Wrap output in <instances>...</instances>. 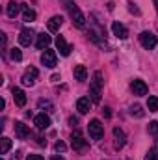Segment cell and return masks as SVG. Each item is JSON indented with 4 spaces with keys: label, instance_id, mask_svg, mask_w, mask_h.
Segmentation results:
<instances>
[{
    "label": "cell",
    "instance_id": "obj_27",
    "mask_svg": "<svg viewBox=\"0 0 158 160\" xmlns=\"http://www.w3.org/2000/svg\"><path fill=\"white\" fill-rule=\"evenodd\" d=\"M39 108H41V110H43V108H47V112H50V110H52V102H48V101H43V99H41V101H39Z\"/></svg>",
    "mask_w": 158,
    "mask_h": 160
},
{
    "label": "cell",
    "instance_id": "obj_19",
    "mask_svg": "<svg viewBox=\"0 0 158 160\" xmlns=\"http://www.w3.org/2000/svg\"><path fill=\"white\" fill-rule=\"evenodd\" d=\"M114 138H116V147L117 149H121L123 145H125V132L121 130V128H114Z\"/></svg>",
    "mask_w": 158,
    "mask_h": 160
},
{
    "label": "cell",
    "instance_id": "obj_17",
    "mask_svg": "<svg viewBox=\"0 0 158 160\" xmlns=\"http://www.w3.org/2000/svg\"><path fill=\"white\" fill-rule=\"evenodd\" d=\"M21 9H22V19H24L26 22H32V21H36V11H34L30 6H26V4H21Z\"/></svg>",
    "mask_w": 158,
    "mask_h": 160
},
{
    "label": "cell",
    "instance_id": "obj_28",
    "mask_svg": "<svg viewBox=\"0 0 158 160\" xmlns=\"http://www.w3.org/2000/svg\"><path fill=\"white\" fill-rule=\"evenodd\" d=\"M130 112H132V116L136 114L138 118H141V116H143V112H141V108H140V106H132V108H130Z\"/></svg>",
    "mask_w": 158,
    "mask_h": 160
},
{
    "label": "cell",
    "instance_id": "obj_5",
    "mask_svg": "<svg viewBox=\"0 0 158 160\" xmlns=\"http://www.w3.org/2000/svg\"><path fill=\"white\" fill-rule=\"evenodd\" d=\"M41 62H43V65H45V67L54 69V67H56V62H58V56H56V52H54V50L45 48V52L41 54Z\"/></svg>",
    "mask_w": 158,
    "mask_h": 160
},
{
    "label": "cell",
    "instance_id": "obj_32",
    "mask_svg": "<svg viewBox=\"0 0 158 160\" xmlns=\"http://www.w3.org/2000/svg\"><path fill=\"white\" fill-rule=\"evenodd\" d=\"M155 2V8H156V11H158V0H153Z\"/></svg>",
    "mask_w": 158,
    "mask_h": 160
},
{
    "label": "cell",
    "instance_id": "obj_16",
    "mask_svg": "<svg viewBox=\"0 0 158 160\" xmlns=\"http://www.w3.org/2000/svg\"><path fill=\"white\" fill-rule=\"evenodd\" d=\"M50 41H52V38L48 36V34H37V41H36V47L39 48V50H43V48H47L48 45H50Z\"/></svg>",
    "mask_w": 158,
    "mask_h": 160
},
{
    "label": "cell",
    "instance_id": "obj_2",
    "mask_svg": "<svg viewBox=\"0 0 158 160\" xmlns=\"http://www.w3.org/2000/svg\"><path fill=\"white\" fill-rule=\"evenodd\" d=\"M102 73L101 71H95L93 73V78H91V88H89V95H91V101L93 102H99L101 101V91H102Z\"/></svg>",
    "mask_w": 158,
    "mask_h": 160
},
{
    "label": "cell",
    "instance_id": "obj_15",
    "mask_svg": "<svg viewBox=\"0 0 158 160\" xmlns=\"http://www.w3.org/2000/svg\"><path fill=\"white\" fill-rule=\"evenodd\" d=\"M15 134H17V138H19V140H24V138H28L30 128H28L22 121H17V123H15Z\"/></svg>",
    "mask_w": 158,
    "mask_h": 160
},
{
    "label": "cell",
    "instance_id": "obj_3",
    "mask_svg": "<svg viewBox=\"0 0 158 160\" xmlns=\"http://www.w3.org/2000/svg\"><path fill=\"white\" fill-rule=\"evenodd\" d=\"M87 130H89V136L91 140H101L104 136V127L99 119H91L89 125H87Z\"/></svg>",
    "mask_w": 158,
    "mask_h": 160
},
{
    "label": "cell",
    "instance_id": "obj_11",
    "mask_svg": "<svg viewBox=\"0 0 158 160\" xmlns=\"http://www.w3.org/2000/svg\"><path fill=\"white\" fill-rule=\"evenodd\" d=\"M112 32H114V36L119 38V39H126V38H128V30H126V26L121 24V22H114V24H112Z\"/></svg>",
    "mask_w": 158,
    "mask_h": 160
},
{
    "label": "cell",
    "instance_id": "obj_31",
    "mask_svg": "<svg viewBox=\"0 0 158 160\" xmlns=\"http://www.w3.org/2000/svg\"><path fill=\"white\" fill-rule=\"evenodd\" d=\"M50 160H63V157H60V155H56V157H52Z\"/></svg>",
    "mask_w": 158,
    "mask_h": 160
},
{
    "label": "cell",
    "instance_id": "obj_29",
    "mask_svg": "<svg viewBox=\"0 0 158 160\" xmlns=\"http://www.w3.org/2000/svg\"><path fill=\"white\" fill-rule=\"evenodd\" d=\"M56 151H62V153H63V151H65V143H63V142H58V143H56Z\"/></svg>",
    "mask_w": 158,
    "mask_h": 160
},
{
    "label": "cell",
    "instance_id": "obj_7",
    "mask_svg": "<svg viewBox=\"0 0 158 160\" xmlns=\"http://www.w3.org/2000/svg\"><path fill=\"white\" fill-rule=\"evenodd\" d=\"M34 38H36V34H34L32 28H22L21 30V36H19V43L22 47H30L34 43Z\"/></svg>",
    "mask_w": 158,
    "mask_h": 160
},
{
    "label": "cell",
    "instance_id": "obj_21",
    "mask_svg": "<svg viewBox=\"0 0 158 160\" xmlns=\"http://www.w3.org/2000/svg\"><path fill=\"white\" fill-rule=\"evenodd\" d=\"M75 78L80 80V82H84V80L87 78V69H86V65H77V67H75Z\"/></svg>",
    "mask_w": 158,
    "mask_h": 160
},
{
    "label": "cell",
    "instance_id": "obj_8",
    "mask_svg": "<svg viewBox=\"0 0 158 160\" xmlns=\"http://www.w3.org/2000/svg\"><path fill=\"white\" fill-rule=\"evenodd\" d=\"M56 48L60 50V54H62V56H69V54H71V50H73V47L63 39V36H58V38H56Z\"/></svg>",
    "mask_w": 158,
    "mask_h": 160
},
{
    "label": "cell",
    "instance_id": "obj_23",
    "mask_svg": "<svg viewBox=\"0 0 158 160\" xmlns=\"http://www.w3.org/2000/svg\"><path fill=\"white\" fill-rule=\"evenodd\" d=\"M147 108H149V112H158V97H149Z\"/></svg>",
    "mask_w": 158,
    "mask_h": 160
},
{
    "label": "cell",
    "instance_id": "obj_25",
    "mask_svg": "<svg viewBox=\"0 0 158 160\" xmlns=\"http://www.w3.org/2000/svg\"><path fill=\"white\" fill-rule=\"evenodd\" d=\"M145 160H158V145L151 147V151L147 153V158Z\"/></svg>",
    "mask_w": 158,
    "mask_h": 160
},
{
    "label": "cell",
    "instance_id": "obj_1",
    "mask_svg": "<svg viewBox=\"0 0 158 160\" xmlns=\"http://www.w3.org/2000/svg\"><path fill=\"white\" fill-rule=\"evenodd\" d=\"M63 4H65V8L69 11L71 19H73V24H77L78 28H84L86 26V17H84V13L78 9V6L73 0H63Z\"/></svg>",
    "mask_w": 158,
    "mask_h": 160
},
{
    "label": "cell",
    "instance_id": "obj_30",
    "mask_svg": "<svg viewBox=\"0 0 158 160\" xmlns=\"http://www.w3.org/2000/svg\"><path fill=\"white\" fill-rule=\"evenodd\" d=\"M26 160H43V157H41V155H28Z\"/></svg>",
    "mask_w": 158,
    "mask_h": 160
},
{
    "label": "cell",
    "instance_id": "obj_13",
    "mask_svg": "<svg viewBox=\"0 0 158 160\" xmlns=\"http://www.w3.org/2000/svg\"><path fill=\"white\" fill-rule=\"evenodd\" d=\"M62 22H63V17H62V15H54V17H50V21L47 22L48 32H58L60 26H62Z\"/></svg>",
    "mask_w": 158,
    "mask_h": 160
},
{
    "label": "cell",
    "instance_id": "obj_26",
    "mask_svg": "<svg viewBox=\"0 0 158 160\" xmlns=\"http://www.w3.org/2000/svg\"><path fill=\"white\" fill-rule=\"evenodd\" d=\"M11 60L13 62H21L22 60V52L19 48H11Z\"/></svg>",
    "mask_w": 158,
    "mask_h": 160
},
{
    "label": "cell",
    "instance_id": "obj_6",
    "mask_svg": "<svg viewBox=\"0 0 158 160\" xmlns=\"http://www.w3.org/2000/svg\"><path fill=\"white\" fill-rule=\"evenodd\" d=\"M71 145H73L75 151H84V149L87 147V142L84 140V136H82L80 130H75V132L71 134Z\"/></svg>",
    "mask_w": 158,
    "mask_h": 160
},
{
    "label": "cell",
    "instance_id": "obj_24",
    "mask_svg": "<svg viewBox=\"0 0 158 160\" xmlns=\"http://www.w3.org/2000/svg\"><path fill=\"white\" fill-rule=\"evenodd\" d=\"M147 130H149V134H151V136L158 138V123H156V121H151V123H149V128H147Z\"/></svg>",
    "mask_w": 158,
    "mask_h": 160
},
{
    "label": "cell",
    "instance_id": "obj_14",
    "mask_svg": "<svg viewBox=\"0 0 158 160\" xmlns=\"http://www.w3.org/2000/svg\"><path fill=\"white\" fill-rule=\"evenodd\" d=\"M132 91H134V95H138V97L147 95V84H145L143 80H134V82H132Z\"/></svg>",
    "mask_w": 158,
    "mask_h": 160
},
{
    "label": "cell",
    "instance_id": "obj_20",
    "mask_svg": "<svg viewBox=\"0 0 158 160\" xmlns=\"http://www.w3.org/2000/svg\"><path fill=\"white\" fill-rule=\"evenodd\" d=\"M19 9H21V4H17V2H9V4H7V8H6V13H7V17L15 19V17H17V13H19Z\"/></svg>",
    "mask_w": 158,
    "mask_h": 160
},
{
    "label": "cell",
    "instance_id": "obj_18",
    "mask_svg": "<svg viewBox=\"0 0 158 160\" xmlns=\"http://www.w3.org/2000/svg\"><path fill=\"white\" fill-rule=\"evenodd\" d=\"M89 104H91L89 97H80L78 101H77V110H78L80 114H87L89 112Z\"/></svg>",
    "mask_w": 158,
    "mask_h": 160
},
{
    "label": "cell",
    "instance_id": "obj_12",
    "mask_svg": "<svg viewBox=\"0 0 158 160\" xmlns=\"http://www.w3.org/2000/svg\"><path fill=\"white\" fill-rule=\"evenodd\" d=\"M11 95H13V99H15V104L17 106H24L26 104V95H24V91L21 89V88H13L11 89Z\"/></svg>",
    "mask_w": 158,
    "mask_h": 160
},
{
    "label": "cell",
    "instance_id": "obj_22",
    "mask_svg": "<svg viewBox=\"0 0 158 160\" xmlns=\"http://www.w3.org/2000/svg\"><path fill=\"white\" fill-rule=\"evenodd\" d=\"M9 149H11V140L4 136V138L0 140V155H6Z\"/></svg>",
    "mask_w": 158,
    "mask_h": 160
},
{
    "label": "cell",
    "instance_id": "obj_10",
    "mask_svg": "<svg viewBox=\"0 0 158 160\" xmlns=\"http://www.w3.org/2000/svg\"><path fill=\"white\" fill-rule=\"evenodd\" d=\"M36 78H37V69H36V67H30V69H26V73L22 75L21 82H22L24 86H34V84H36Z\"/></svg>",
    "mask_w": 158,
    "mask_h": 160
},
{
    "label": "cell",
    "instance_id": "obj_9",
    "mask_svg": "<svg viewBox=\"0 0 158 160\" xmlns=\"http://www.w3.org/2000/svg\"><path fill=\"white\" fill-rule=\"evenodd\" d=\"M34 125H36L37 130H45V128L50 127V118H48L45 112H43V114H37V116L34 118Z\"/></svg>",
    "mask_w": 158,
    "mask_h": 160
},
{
    "label": "cell",
    "instance_id": "obj_4",
    "mask_svg": "<svg viewBox=\"0 0 158 160\" xmlns=\"http://www.w3.org/2000/svg\"><path fill=\"white\" fill-rule=\"evenodd\" d=\"M140 43H141V47L143 48H147V50H153L155 47H156V36L153 34V32H141L140 34Z\"/></svg>",
    "mask_w": 158,
    "mask_h": 160
}]
</instances>
